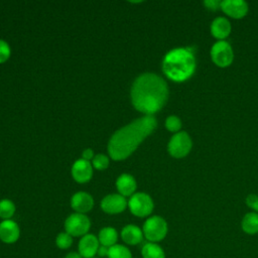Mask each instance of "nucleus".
I'll use <instances>...</instances> for the list:
<instances>
[{
	"instance_id": "nucleus-4",
	"label": "nucleus",
	"mask_w": 258,
	"mask_h": 258,
	"mask_svg": "<svg viewBox=\"0 0 258 258\" xmlns=\"http://www.w3.org/2000/svg\"><path fill=\"white\" fill-rule=\"evenodd\" d=\"M168 227L166 221L160 216H152L148 218L142 228L144 238L148 242L158 243L162 241L167 235Z\"/></svg>"
},
{
	"instance_id": "nucleus-17",
	"label": "nucleus",
	"mask_w": 258,
	"mask_h": 258,
	"mask_svg": "<svg viewBox=\"0 0 258 258\" xmlns=\"http://www.w3.org/2000/svg\"><path fill=\"white\" fill-rule=\"evenodd\" d=\"M116 186L121 196L128 197L133 195L136 188V181L132 175L124 173L118 177L116 181Z\"/></svg>"
},
{
	"instance_id": "nucleus-11",
	"label": "nucleus",
	"mask_w": 258,
	"mask_h": 258,
	"mask_svg": "<svg viewBox=\"0 0 258 258\" xmlns=\"http://www.w3.org/2000/svg\"><path fill=\"white\" fill-rule=\"evenodd\" d=\"M20 237V229L16 222L4 220L0 223V240L5 244H13Z\"/></svg>"
},
{
	"instance_id": "nucleus-21",
	"label": "nucleus",
	"mask_w": 258,
	"mask_h": 258,
	"mask_svg": "<svg viewBox=\"0 0 258 258\" xmlns=\"http://www.w3.org/2000/svg\"><path fill=\"white\" fill-rule=\"evenodd\" d=\"M108 258H133L131 250L122 244H115L109 248Z\"/></svg>"
},
{
	"instance_id": "nucleus-16",
	"label": "nucleus",
	"mask_w": 258,
	"mask_h": 258,
	"mask_svg": "<svg viewBox=\"0 0 258 258\" xmlns=\"http://www.w3.org/2000/svg\"><path fill=\"white\" fill-rule=\"evenodd\" d=\"M211 32L218 39L226 38L231 32V24L225 17H217L211 24Z\"/></svg>"
},
{
	"instance_id": "nucleus-12",
	"label": "nucleus",
	"mask_w": 258,
	"mask_h": 258,
	"mask_svg": "<svg viewBox=\"0 0 258 258\" xmlns=\"http://www.w3.org/2000/svg\"><path fill=\"white\" fill-rule=\"evenodd\" d=\"M221 9L233 18H242L248 12V4L243 0H224L221 2Z\"/></svg>"
},
{
	"instance_id": "nucleus-7",
	"label": "nucleus",
	"mask_w": 258,
	"mask_h": 258,
	"mask_svg": "<svg viewBox=\"0 0 258 258\" xmlns=\"http://www.w3.org/2000/svg\"><path fill=\"white\" fill-rule=\"evenodd\" d=\"M191 139L186 132H177L168 142V152L176 158L184 157L191 149Z\"/></svg>"
},
{
	"instance_id": "nucleus-28",
	"label": "nucleus",
	"mask_w": 258,
	"mask_h": 258,
	"mask_svg": "<svg viewBox=\"0 0 258 258\" xmlns=\"http://www.w3.org/2000/svg\"><path fill=\"white\" fill-rule=\"evenodd\" d=\"M221 2L222 1H218V0H206L204 3L208 9L216 11L219 7L221 8Z\"/></svg>"
},
{
	"instance_id": "nucleus-13",
	"label": "nucleus",
	"mask_w": 258,
	"mask_h": 258,
	"mask_svg": "<svg viewBox=\"0 0 258 258\" xmlns=\"http://www.w3.org/2000/svg\"><path fill=\"white\" fill-rule=\"evenodd\" d=\"M72 174L76 181L87 182L91 179L93 174V168L91 163L83 158L77 160L73 165Z\"/></svg>"
},
{
	"instance_id": "nucleus-23",
	"label": "nucleus",
	"mask_w": 258,
	"mask_h": 258,
	"mask_svg": "<svg viewBox=\"0 0 258 258\" xmlns=\"http://www.w3.org/2000/svg\"><path fill=\"white\" fill-rule=\"evenodd\" d=\"M73 238L74 237H72L66 231L60 232L57 234V236L55 238V245L60 250H68L73 245V242H74Z\"/></svg>"
},
{
	"instance_id": "nucleus-15",
	"label": "nucleus",
	"mask_w": 258,
	"mask_h": 258,
	"mask_svg": "<svg viewBox=\"0 0 258 258\" xmlns=\"http://www.w3.org/2000/svg\"><path fill=\"white\" fill-rule=\"evenodd\" d=\"M120 235H121L122 241L129 246H135L140 244L144 238L142 230L138 226L132 225V224L125 226L121 230Z\"/></svg>"
},
{
	"instance_id": "nucleus-19",
	"label": "nucleus",
	"mask_w": 258,
	"mask_h": 258,
	"mask_svg": "<svg viewBox=\"0 0 258 258\" xmlns=\"http://www.w3.org/2000/svg\"><path fill=\"white\" fill-rule=\"evenodd\" d=\"M242 230L249 235H254L258 233V213L250 212L247 213L241 222Z\"/></svg>"
},
{
	"instance_id": "nucleus-26",
	"label": "nucleus",
	"mask_w": 258,
	"mask_h": 258,
	"mask_svg": "<svg viewBox=\"0 0 258 258\" xmlns=\"http://www.w3.org/2000/svg\"><path fill=\"white\" fill-rule=\"evenodd\" d=\"M10 56V47L4 41L0 39V63L6 61Z\"/></svg>"
},
{
	"instance_id": "nucleus-9",
	"label": "nucleus",
	"mask_w": 258,
	"mask_h": 258,
	"mask_svg": "<svg viewBox=\"0 0 258 258\" xmlns=\"http://www.w3.org/2000/svg\"><path fill=\"white\" fill-rule=\"evenodd\" d=\"M100 242L98 237L93 234H87L81 237L78 245V252L83 258H94L98 254Z\"/></svg>"
},
{
	"instance_id": "nucleus-8",
	"label": "nucleus",
	"mask_w": 258,
	"mask_h": 258,
	"mask_svg": "<svg viewBox=\"0 0 258 258\" xmlns=\"http://www.w3.org/2000/svg\"><path fill=\"white\" fill-rule=\"evenodd\" d=\"M211 56L218 67L225 68L232 63L234 59V52L227 41L219 40L212 46Z\"/></svg>"
},
{
	"instance_id": "nucleus-20",
	"label": "nucleus",
	"mask_w": 258,
	"mask_h": 258,
	"mask_svg": "<svg viewBox=\"0 0 258 258\" xmlns=\"http://www.w3.org/2000/svg\"><path fill=\"white\" fill-rule=\"evenodd\" d=\"M142 258H165V252L158 243L147 242L141 248Z\"/></svg>"
},
{
	"instance_id": "nucleus-24",
	"label": "nucleus",
	"mask_w": 258,
	"mask_h": 258,
	"mask_svg": "<svg viewBox=\"0 0 258 258\" xmlns=\"http://www.w3.org/2000/svg\"><path fill=\"white\" fill-rule=\"evenodd\" d=\"M165 127L171 132H177L181 127V121L176 116H169L165 120Z\"/></svg>"
},
{
	"instance_id": "nucleus-10",
	"label": "nucleus",
	"mask_w": 258,
	"mask_h": 258,
	"mask_svg": "<svg viewBox=\"0 0 258 258\" xmlns=\"http://www.w3.org/2000/svg\"><path fill=\"white\" fill-rule=\"evenodd\" d=\"M127 206L125 198L121 195H109L101 202L102 210L110 215L122 213Z\"/></svg>"
},
{
	"instance_id": "nucleus-14",
	"label": "nucleus",
	"mask_w": 258,
	"mask_h": 258,
	"mask_svg": "<svg viewBox=\"0 0 258 258\" xmlns=\"http://www.w3.org/2000/svg\"><path fill=\"white\" fill-rule=\"evenodd\" d=\"M71 206L77 213L85 214L93 209L94 200L89 194L80 191L73 196L71 200Z\"/></svg>"
},
{
	"instance_id": "nucleus-2",
	"label": "nucleus",
	"mask_w": 258,
	"mask_h": 258,
	"mask_svg": "<svg viewBox=\"0 0 258 258\" xmlns=\"http://www.w3.org/2000/svg\"><path fill=\"white\" fill-rule=\"evenodd\" d=\"M168 88L165 81L155 74L138 77L131 89L132 104L138 111L151 115L159 111L167 101Z\"/></svg>"
},
{
	"instance_id": "nucleus-6",
	"label": "nucleus",
	"mask_w": 258,
	"mask_h": 258,
	"mask_svg": "<svg viewBox=\"0 0 258 258\" xmlns=\"http://www.w3.org/2000/svg\"><path fill=\"white\" fill-rule=\"evenodd\" d=\"M128 207L134 216L144 218L152 213L153 202L148 195L144 192H137L130 198Z\"/></svg>"
},
{
	"instance_id": "nucleus-29",
	"label": "nucleus",
	"mask_w": 258,
	"mask_h": 258,
	"mask_svg": "<svg viewBox=\"0 0 258 258\" xmlns=\"http://www.w3.org/2000/svg\"><path fill=\"white\" fill-rule=\"evenodd\" d=\"M108 251H109V248L108 247H105V246H102L100 245L99 247V250H98V254L100 257H107L108 255Z\"/></svg>"
},
{
	"instance_id": "nucleus-22",
	"label": "nucleus",
	"mask_w": 258,
	"mask_h": 258,
	"mask_svg": "<svg viewBox=\"0 0 258 258\" xmlns=\"http://www.w3.org/2000/svg\"><path fill=\"white\" fill-rule=\"evenodd\" d=\"M15 213V206L10 200L0 201V218L4 220H10Z\"/></svg>"
},
{
	"instance_id": "nucleus-5",
	"label": "nucleus",
	"mask_w": 258,
	"mask_h": 258,
	"mask_svg": "<svg viewBox=\"0 0 258 258\" xmlns=\"http://www.w3.org/2000/svg\"><path fill=\"white\" fill-rule=\"evenodd\" d=\"M90 228L91 221L85 214H72L64 221V230L72 237H83L88 234Z\"/></svg>"
},
{
	"instance_id": "nucleus-27",
	"label": "nucleus",
	"mask_w": 258,
	"mask_h": 258,
	"mask_svg": "<svg viewBox=\"0 0 258 258\" xmlns=\"http://www.w3.org/2000/svg\"><path fill=\"white\" fill-rule=\"evenodd\" d=\"M246 204L249 208L254 210L256 213L258 212V196L251 194L246 198Z\"/></svg>"
},
{
	"instance_id": "nucleus-1",
	"label": "nucleus",
	"mask_w": 258,
	"mask_h": 258,
	"mask_svg": "<svg viewBox=\"0 0 258 258\" xmlns=\"http://www.w3.org/2000/svg\"><path fill=\"white\" fill-rule=\"evenodd\" d=\"M155 127L156 119L151 115H146L116 131L108 144L111 158L114 160L127 158L153 132Z\"/></svg>"
},
{
	"instance_id": "nucleus-25",
	"label": "nucleus",
	"mask_w": 258,
	"mask_h": 258,
	"mask_svg": "<svg viewBox=\"0 0 258 258\" xmlns=\"http://www.w3.org/2000/svg\"><path fill=\"white\" fill-rule=\"evenodd\" d=\"M93 165L95 168H97L99 170L106 169L109 165V159L104 154H97L93 158Z\"/></svg>"
},
{
	"instance_id": "nucleus-3",
	"label": "nucleus",
	"mask_w": 258,
	"mask_h": 258,
	"mask_svg": "<svg viewBox=\"0 0 258 258\" xmlns=\"http://www.w3.org/2000/svg\"><path fill=\"white\" fill-rule=\"evenodd\" d=\"M196 70V58L189 48L178 47L167 52L162 61L165 76L174 82H183Z\"/></svg>"
},
{
	"instance_id": "nucleus-31",
	"label": "nucleus",
	"mask_w": 258,
	"mask_h": 258,
	"mask_svg": "<svg viewBox=\"0 0 258 258\" xmlns=\"http://www.w3.org/2000/svg\"><path fill=\"white\" fill-rule=\"evenodd\" d=\"M64 258H83V257L81 256V254H80L79 252L72 251V252H69V253L64 256Z\"/></svg>"
},
{
	"instance_id": "nucleus-18",
	"label": "nucleus",
	"mask_w": 258,
	"mask_h": 258,
	"mask_svg": "<svg viewBox=\"0 0 258 258\" xmlns=\"http://www.w3.org/2000/svg\"><path fill=\"white\" fill-rule=\"evenodd\" d=\"M98 240L100 245L105 247H112L117 244L118 241V233L117 230L113 227H104L100 230L98 234Z\"/></svg>"
},
{
	"instance_id": "nucleus-30",
	"label": "nucleus",
	"mask_w": 258,
	"mask_h": 258,
	"mask_svg": "<svg viewBox=\"0 0 258 258\" xmlns=\"http://www.w3.org/2000/svg\"><path fill=\"white\" fill-rule=\"evenodd\" d=\"M93 155H94V152H93L92 149H86V150L83 152V159L89 160V159L93 158Z\"/></svg>"
}]
</instances>
